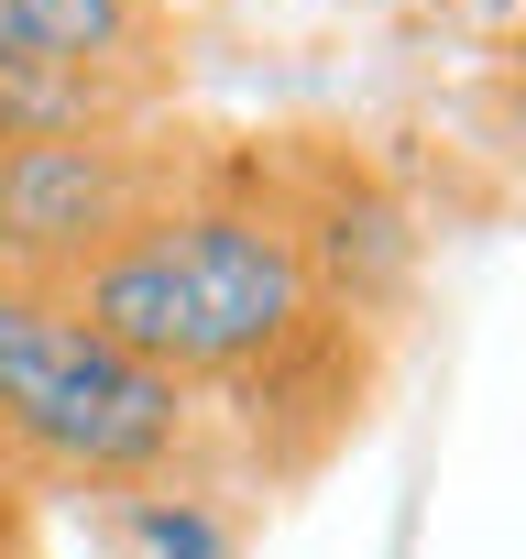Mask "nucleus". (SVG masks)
Returning <instances> with one entry per match:
<instances>
[{
	"mask_svg": "<svg viewBox=\"0 0 526 559\" xmlns=\"http://www.w3.org/2000/svg\"><path fill=\"white\" fill-rule=\"evenodd\" d=\"M67 308L110 330L132 362L187 384L198 406H297L330 428L362 417L351 373V286L330 230L286 198L241 187V165H198L165 209H143L99 263L67 274Z\"/></svg>",
	"mask_w": 526,
	"mask_h": 559,
	"instance_id": "1",
	"label": "nucleus"
},
{
	"mask_svg": "<svg viewBox=\"0 0 526 559\" xmlns=\"http://www.w3.org/2000/svg\"><path fill=\"white\" fill-rule=\"evenodd\" d=\"M208 406L132 362L110 330L67 308V286L0 274V450L34 493H165L187 483Z\"/></svg>",
	"mask_w": 526,
	"mask_h": 559,
	"instance_id": "2",
	"label": "nucleus"
},
{
	"mask_svg": "<svg viewBox=\"0 0 526 559\" xmlns=\"http://www.w3.org/2000/svg\"><path fill=\"white\" fill-rule=\"evenodd\" d=\"M176 99L165 0H0V143L143 132Z\"/></svg>",
	"mask_w": 526,
	"mask_h": 559,
	"instance_id": "3",
	"label": "nucleus"
},
{
	"mask_svg": "<svg viewBox=\"0 0 526 559\" xmlns=\"http://www.w3.org/2000/svg\"><path fill=\"white\" fill-rule=\"evenodd\" d=\"M198 176L154 121L143 132H56L0 154V274L12 286H67L77 263H99L143 209H165Z\"/></svg>",
	"mask_w": 526,
	"mask_h": 559,
	"instance_id": "4",
	"label": "nucleus"
},
{
	"mask_svg": "<svg viewBox=\"0 0 526 559\" xmlns=\"http://www.w3.org/2000/svg\"><path fill=\"white\" fill-rule=\"evenodd\" d=\"M121 548H132V559H241V548H230V515H219L208 493H187V483L121 493Z\"/></svg>",
	"mask_w": 526,
	"mask_h": 559,
	"instance_id": "5",
	"label": "nucleus"
},
{
	"mask_svg": "<svg viewBox=\"0 0 526 559\" xmlns=\"http://www.w3.org/2000/svg\"><path fill=\"white\" fill-rule=\"evenodd\" d=\"M34 504H45V493L23 483L12 450H0V559H34Z\"/></svg>",
	"mask_w": 526,
	"mask_h": 559,
	"instance_id": "6",
	"label": "nucleus"
}]
</instances>
